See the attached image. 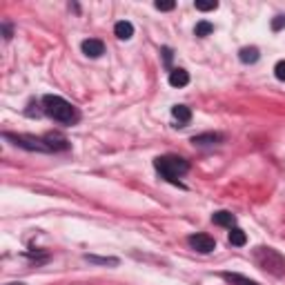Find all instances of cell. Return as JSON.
Returning a JSON list of instances; mask_svg holds the SVG:
<instances>
[{"instance_id":"20","label":"cell","mask_w":285,"mask_h":285,"mask_svg":"<svg viewBox=\"0 0 285 285\" xmlns=\"http://www.w3.org/2000/svg\"><path fill=\"white\" fill-rule=\"evenodd\" d=\"M281 29H285V16H276L272 20V31H281Z\"/></svg>"},{"instance_id":"23","label":"cell","mask_w":285,"mask_h":285,"mask_svg":"<svg viewBox=\"0 0 285 285\" xmlns=\"http://www.w3.org/2000/svg\"><path fill=\"white\" fill-rule=\"evenodd\" d=\"M7 285H23V283H7Z\"/></svg>"},{"instance_id":"4","label":"cell","mask_w":285,"mask_h":285,"mask_svg":"<svg viewBox=\"0 0 285 285\" xmlns=\"http://www.w3.org/2000/svg\"><path fill=\"white\" fill-rule=\"evenodd\" d=\"M5 138H7V141H14V145H18V147L29 149V152H49L45 138L25 136V134H5Z\"/></svg>"},{"instance_id":"10","label":"cell","mask_w":285,"mask_h":285,"mask_svg":"<svg viewBox=\"0 0 285 285\" xmlns=\"http://www.w3.org/2000/svg\"><path fill=\"white\" fill-rule=\"evenodd\" d=\"M212 220H214L216 225H220V227H230V230H232L234 223H236L234 214H232V212H225V209H220V212H214V214H212Z\"/></svg>"},{"instance_id":"6","label":"cell","mask_w":285,"mask_h":285,"mask_svg":"<svg viewBox=\"0 0 285 285\" xmlns=\"http://www.w3.org/2000/svg\"><path fill=\"white\" fill-rule=\"evenodd\" d=\"M42 138H45L49 152H63V149L69 147V141L63 136V134H58V132H49V134H45Z\"/></svg>"},{"instance_id":"7","label":"cell","mask_w":285,"mask_h":285,"mask_svg":"<svg viewBox=\"0 0 285 285\" xmlns=\"http://www.w3.org/2000/svg\"><path fill=\"white\" fill-rule=\"evenodd\" d=\"M83 53H85V56H89V58L103 56V53H105L103 40H98V38H87V40H83Z\"/></svg>"},{"instance_id":"11","label":"cell","mask_w":285,"mask_h":285,"mask_svg":"<svg viewBox=\"0 0 285 285\" xmlns=\"http://www.w3.org/2000/svg\"><path fill=\"white\" fill-rule=\"evenodd\" d=\"M187 83H190V74H187L185 69H174V72L169 74V85L172 87H185Z\"/></svg>"},{"instance_id":"22","label":"cell","mask_w":285,"mask_h":285,"mask_svg":"<svg viewBox=\"0 0 285 285\" xmlns=\"http://www.w3.org/2000/svg\"><path fill=\"white\" fill-rule=\"evenodd\" d=\"M163 58H165V63H167V65L172 63V49H169V47H163Z\"/></svg>"},{"instance_id":"2","label":"cell","mask_w":285,"mask_h":285,"mask_svg":"<svg viewBox=\"0 0 285 285\" xmlns=\"http://www.w3.org/2000/svg\"><path fill=\"white\" fill-rule=\"evenodd\" d=\"M154 167L169 183H179L176 179L185 174V172L190 169V165H187V160L181 158V156H158V158L154 160Z\"/></svg>"},{"instance_id":"13","label":"cell","mask_w":285,"mask_h":285,"mask_svg":"<svg viewBox=\"0 0 285 285\" xmlns=\"http://www.w3.org/2000/svg\"><path fill=\"white\" fill-rule=\"evenodd\" d=\"M220 134H198V136L192 138V143L194 145H214V143H218L220 141Z\"/></svg>"},{"instance_id":"15","label":"cell","mask_w":285,"mask_h":285,"mask_svg":"<svg viewBox=\"0 0 285 285\" xmlns=\"http://www.w3.org/2000/svg\"><path fill=\"white\" fill-rule=\"evenodd\" d=\"M230 243L236 245V247H243L247 243V236L243 230H239V227H232V232H230Z\"/></svg>"},{"instance_id":"1","label":"cell","mask_w":285,"mask_h":285,"mask_svg":"<svg viewBox=\"0 0 285 285\" xmlns=\"http://www.w3.org/2000/svg\"><path fill=\"white\" fill-rule=\"evenodd\" d=\"M42 111H45L49 118H53V121L65 123V125L78 121L76 107H74L72 103H67L65 98H61V96H53V94H49V96H45V98H42Z\"/></svg>"},{"instance_id":"14","label":"cell","mask_w":285,"mask_h":285,"mask_svg":"<svg viewBox=\"0 0 285 285\" xmlns=\"http://www.w3.org/2000/svg\"><path fill=\"white\" fill-rule=\"evenodd\" d=\"M223 278H225L227 283H232V285H259L256 281H250V278L241 276V274H232V272H225Z\"/></svg>"},{"instance_id":"3","label":"cell","mask_w":285,"mask_h":285,"mask_svg":"<svg viewBox=\"0 0 285 285\" xmlns=\"http://www.w3.org/2000/svg\"><path fill=\"white\" fill-rule=\"evenodd\" d=\"M254 259L259 263L261 270L274 274V276H283L285 274V259L272 247H256Z\"/></svg>"},{"instance_id":"8","label":"cell","mask_w":285,"mask_h":285,"mask_svg":"<svg viewBox=\"0 0 285 285\" xmlns=\"http://www.w3.org/2000/svg\"><path fill=\"white\" fill-rule=\"evenodd\" d=\"M172 116H174V121L179 123L176 127H185L187 123L192 121V111H190V107H185V105H174L172 107Z\"/></svg>"},{"instance_id":"16","label":"cell","mask_w":285,"mask_h":285,"mask_svg":"<svg viewBox=\"0 0 285 285\" xmlns=\"http://www.w3.org/2000/svg\"><path fill=\"white\" fill-rule=\"evenodd\" d=\"M214 31V25L207 23V20H201L196 27H194V36H198V38H205V36H209Z\"/></svg>"},{"instance_id":"12","label":"cell","mask_w":285,"mask_h":285,"mask_svg":"<svg viewBox=\"0 0 285 285\" xmlns=\"http://www.w3.org/2000/svg\"><path fill=\"white\" fill-rule=\"evenodd\" d=\"M239 58H241V63H245V65H254V63L261 58V53L256 47H243V49L239 51Z\"/></svg>"},{"instance_id":"18","label":"cell","mask_w":285,"mask_h":285,"mask_svg":"<svg viewBox=\"0 0 285 285\" xmlns=\"http://www.w3.org/2000/svg\"><path fill=\"white\" fill-rule=\"evenodd\" d=\"M89 263H98V265H118V259H111V256H107V259H103V256H85Z\"/></svg>"},{"instance_id":"5","label":"cell","mask_w":285,"mask_h":285,"mask_svg":"<svg viewBox=\"0 0 285 285\" xmlns=\"http://www.w3.org/2000/svg\"><path fill=\"white\" fill-rule=\"evenodd\" d=\"M187 243L194 247L196 252H201V254H209V252H214V247H216V241L207 234H192L190 239H187Z\"/></svg>"},{"instance_id":"19","label":"cell","mask_w":285,"mask_h":285,"mask_svg":"<svg viewBox=\"0 0 285 285\" xmlns=\"http://www.w3.org/2000/svg\"><path fill=\"white\" fill-rule=\"evenodd\" d=\"M154 7L158 9V12H172V9L176 7V3H174V0H156Z\"/></svg>"},{"instance_id":"9","label":"cell","mask_w":285,"mask_h":285,"mask_svg":"<svg viewBox=\"0 0 285 285\" xmlns=\"http://www.w3.org/2000/svg\"><path fill=\"white\" fill-rule=\"evenodd\" d=\"M114 34L118 40H130L134 36V25L130 20H118L116 27H114Z\"/></svg>"},{"instance_id":"17","label":"cell","mask_w":285,"mask_h":285,"mask_svg":"<svg viewBox=\"0 0 285 285\" xmlns=\"http://www.w3.org/2000/svg\"><path fill=\"white\" fill-rule=\"evenodd\" d=\"M194 7L198 9V12H214V9L218 7L216 0H196Z\"/></svg>"},{"instance_id":"21","label":"cell","mask_w":285,"mask_h":285,"mask_svg":"<svg viewBox=\"0 0 285 285\" xmlns=\"http://www.w3.org/2000/svg\"><path fill=\"white\" fill-rule=\"evenodd\" d=\"M274 74H276L278 80H283V83H285V61L276 63V67H274Z\"/></svg>"}]
</instances>
